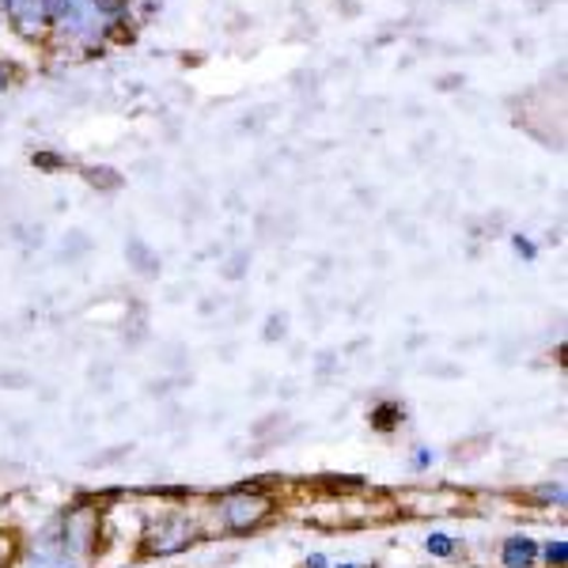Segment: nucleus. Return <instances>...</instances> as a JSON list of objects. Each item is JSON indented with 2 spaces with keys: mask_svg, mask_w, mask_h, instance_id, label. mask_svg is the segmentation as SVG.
I'll return each instance as SVG.
<instances>
[{
  "mask_svg": "<svg viewBox=\"0 0 568 568\" xmlns=\"http://www.w3.org/2000/svg\"><path fill=\"white\" fill-rule=\"evenodd\" d=\"M398 425H402V406H398V402H383V406L372 414V428H379V433H394Z\"/></svg>",
  "mask_w": 568,
  "mask_h": 568,
  "instance_id": "obj_5",
  "label": "nucleus"
},
{
  "mask_svg": "<svg viewBox=\"0 0 568 568\" xmlns=\"http://www.w3.org/2000/svg\"><path fill=\"white\" fill-rule=\"evenodd\" d=\"M538 561H546L549 568H565V561H568V542H565V538H557V542L538 546Z\"/></svg>",
  "mask_w": 568,
  "mask_h": 568,
  "instance_id": "obj_6",
  "label": "nucleus"
},
{
  "mask_svg": "<svg viewBox=\"0 0 568 568\" xmlns=\"http://www.w3.org/2000/svg\"><path fill=\"white\" fill-rule=\"evenodd\" d=\"M425 546H428V554H433V557H455V554H459V542H455V538H447V535H428Z\"/></svg>",
  "mask_w": 568,
  "mask_h": 568,
  "instance_id": "obj_7",
  "label": "nucleus"
},
{
  "mask_svg": "<svg viewBox=\"0 0 568 568\" xmlns=\"http://www.w3.org/2000/svg\"><path fill=\"white\" fill-rule=\"evenodd\" d=\"M95 516L88 508L61 516L58 524L42 530L31 554V568H84L95 554Z\"/></svg>",
  "mask_w": 568,
  "mask_h": 568,
  "instance_id": "obj_1",
  "label": "nucleus"
},
{
  "mask_svg": "<svg viewBox=\"0 0 568 568\" xmlns=\"http://www.w3.org/2000/svg\"><path fill=\"white\" fill-rule=\"evenodd\" d=\"M334 568H368V565H334Z\"/></svg>",
  "mask_w": 568,
  "mask_h": 568,
  "instance_id": "obj_10",
  "label": "nucleus"
},
{
  "mask_svg": "<svg viewBox=\"0 0 568 568\" xmlns=\"http://www.w3.org/2000/svg\"><path fill=\"white\" fill-rule=\"evenodd\" d=\"M270 511H273V497H265L262 489H235L220 504V519H224V527L235 530V535L254 530Z\"/></svg>",
  "mask_w": 568,
  "mask_h": 568,
  "instance_id": "obj_2",
  "label": "nucleus"
},
{
  "mask_svg": "<svg viewBox=\"0 0 568 568\" xmlns=\"http://www.w3.org/2000/svg\"><path fill=\"white\" fill-rule=\"evenodd\" d=\"M190 542H197V524L182 516H163L149 527V538H144L141 554H179Z\"/></svg>",
  "mask_w": 568,
  "mask_h": 568,
  "instance_id": "obj_3",
  "label": "nucleus"
},
{
  "mask_svg": "<svg viewBox=\"0 0 568 568\" xmlns=\"http://www.w3.org/2000/svg\"><path fill=\"white\" fill-rule=\"evenodd\" d=\"M304 568H329V565H326V557H323V554H311Z\"/></svg>",
  "mask_w": 568,
  "mask_h": 568,
  "instance_id": "obj_9",
  "label": "nucleus"
},
{
  "mask_svg": "<svg viewBox=\"0 0 568 568\" xmlns=\"http://www.w3.org/2000/svg\"><path fill=\"white\" fill-rule=\"evenodd\" d=\"M504 568H535L538 565V542L527 535H511L500 549Z\"/></svg>",
  "mask_w": 568,
  "mask_h": 568,
  "instance_id": "obj_4",
  "label": "nucleus"
},
{
  "mask_svg": "<svg viewBox=\"0 0 568 568\" xmlns=\"http://www.w3.org/2000/svg\"><path fill=\"white\" fill-rule=\"evenodd\" d=\"M428 463H433V452H428V447H417V452H414V466H417V470H425Z\"/></svg>",
  "mask_w": 568,
  "mask_h": 568,
  "instance_id": "obj_8",
  "label": "nucleus"
}]
</instances>
